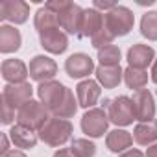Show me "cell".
I'll list each match as a JSON object with an SVG mask.
<instances>
[{
    "instance_id": "obj_2",
    "label": "cell",
    "mask_w": 157,
    "mask_h": 157,
    "mask_svg": "<svg viewBox=\"0 0 157 157\" xmlns=\"http://www.w3.org/2000/svg\"><path fill=\"white\" fill-rule=\"evenodd\" d=\"M72 131H74V128L68 120L50 117V120L39 131V139L43 142H46L48 146H63L72 137Z\"/></svg>"
},
{
    "instance_id": "obj_32",
    "label": "cell",
    "mask_w": 157,
    "mask_h": 157,
    "mask_svg": "<svg viewBox=\"0 0 157 157\" xmlns=\"http://www.w3.org/2000/svg\"><path fill=\"white\" fill-rule=\"evenodd\" d=\"M117 6L118 4H111V2H94V10H107V11H111Z\"/></svg>"
},
{
    "instance_id": "obj_22",
    "label": "cell",
    "mask_w": 157,
    "mask_h": 157,
    "mask_svg": "<svg viewBox=\"0 0 157 157\" xmlns=\"http://www.w3.org/2000/svg\"><path fill=\"white\" fill-rule=\"evenodd\" d=\"M35 30L41 33H46V32H54V30H59L61 28V22H59V17L52 11H48L46 8H41L37 13H35Z\"/></svg>"
},
{
    "instance_id": "obj_19",
    "label": "cell",
    "mask_w": 157,
    "mask_h": 157,
    "mask_svg": "<svg viewBox=\"0 0 157 157\" xmlns=\"http://www.w3.org/2000/svg\"><path fill=\"white\" fill-rule=\"evenodd\" d=\"M100 30H104V15L91 8V10H85L83 11V22H82V32L80 35L82 37H94Z\"/></svg>"
},
{
    "instance_id": "obj_3",
    "label": "cell",
    "mask_w": 157,
    "mask_h": 157,
    "mask_svg": "<svg viewBox=\"0 0 157 157\" xmlns=\"http://www.w3.org/2000/svg\"><path fill=\"white\" fill-rule=\"evenodd\" d=\"M50 120V111L41 104V102H35V100H30L24 107L19 109L17 113V124H22L30 129H37L41 131L43 126Z\"/></svg>"
},
{
    "instance_id": "obj_36",
    "label": "cell",
    "mask_w": 157,
    "mask_h": 157,
    "mask_svg": "<svg viewBox=\"0 0 157 157\" xmlns=\"http://www.w3.org/2000/svg\"><path fill=\"white\" fill-rule=\"evenodd\" d=\"M0 151H2V155L10 151V148H8V135L6 133H2V150H0Z\"/></svg>"
},
{
    "instance_id": "obj_4",
    "label": "cell",
    "mask_w": 157,
    "mask_h": 157,
    "mask_svg": "<svg viewBox=\"0 0 157 157\" xmlns=\"http://www.w3.org/2000/svg\"><path fill=\"white\" fill-rule=\"evenodd\" d=\"M109 122L117 126H129L135 120V111H133V102L128 96H117L109 102Z\"/></svg>"
},
{
    "instance_id": "obj_6",
    "label": "cell",
    "mask_w": 157,
    "mask_h": 157,
    "mask_svg": "<svg viewBox=\"0 0 157 157\" xmlns=\"http://www.w3.org/2000/svg\"><path fill=\"white\" fill-rule=\"evenodd\" d=\"M67 89H68V87H65L63 83L52 80V82L39 83V87H37V96H39V100H41V104L52 113V111L63 102V98H65V94H67Z\"/></svg>"
},
{
    "instance_id": "obj_17",
    "label": "cell",
    "mask_w": 157,
    "mask_h": 157,
    "mask_svg": "<svg viewBox=\"0 0 157 157\" xmlns=\"http://www.w3.org/2000/svg\"><path fill=\"white\" fill-rule=\"evenodd\" d=\"M10 139L11 142L17 146V148H22V150H30V148H35L37 144V133L22 124H15L11 129H10Z\"/></svg>"
},
{
    "instance_id": "obj_18",
    "label": "cell",
    "mask_w": 157,
    "mask_h": 157,
    "mask_svg": "<svg viewBox=\"0 0 157 157\" xmlns=\"http://www.w3.org/2000/svg\"><path fill=\"white\" fill-rule=\"evenodd\" d=\"M21 44H22V37L15 26H8V24L0 26V52L2 54L17 52Z\"/></svg>"
},
{
    "instance_id": "obj_34",
    "label": "cell",
    "mask_w": 157,
    "mask_h": 157,
    "mask_svg": "<svg viewBox=\"0 0 157 157\" xmlns=\"http://www.w3.org/2000/svg\"><path fill=\"white\" fill-rule=\"evenodd\" d=\"M120 157H146L142 151H139V150H126Z\"/></svg>"
},
{
    "instance_id": "obj_33",
    "label": "cell",
    "mask_w": 157,
    "mask_h": 157,
    "mask_svg": "<svg viewBox=\"0 0 157 157\" xmlns=\"http://www.w3.org/2000/svg\"><path fill=\"white\" fill-rule=\"evenodd\" d=\"M54 157H74V153L70 151V148H59L54 153Z\"/></svg>"
},
{
    "instance_id": "obj_21",
    "label": "cell",
    "mask_w": 157,
    "mask_h": 157,
    "mask_svg": "<svg viewBox=\"0 0 157 157\" xmlns=\"http://www.w3.org/2000/svg\"><path fill=\"white\" fill-rule=\"evenodd\" d=\"M133 139L140 146H150L157 140V120L139 122L133 129Z\"/></svg>"
},
{
    "instance_id": "obj_12",
    "label": "cell",
    "mask_w": 157,
    "mask_h": 157,
    "mask_svg": "<svg viewBox=\"0 0 157 157\" xmlns=\"http://www.w3.org/2000/svg\"><path fill=\"white\" fill-rule=\"evenodd\" d=\"M102 94V89H100V83L94 82V80H83L78 83L76 87V96H78V104L85 109H93V105L98 102Z\"/></svg>"
},
{
    "instance_id": "obj_7",
    "label": "cell",
    "mask_w": 157,
    "mask_h": 157,
    "mask_svg": "<svg viewBox=\"0 0 157 157\" xmlns=\"http://www.w3.org/2000/svg\"><path fill=\"white\" fill-rule=\"evenodd\" d=\"M30 78L39 83H44V82H52L54 76L57 74V65L52 57L48 56H35L32 61H30Z\"/></svg>"
},
{
    "instance_id": "obj_15",
    "label": "cell",
    "mask_w": 157,
    "mask_h": 157,
    "mask_svg": "<svg viewBox=\"0 0 157 157\" xmlns=\"http://www.w3.org/2000/svg\"><path fill=\"white\" fill-rule=\"evenodd\" d=\"M0 70H2V78L8 83H26V78L30 76L28 67L21 59H6Z\"/></svg>"
},
{
    "instance_id": "obj_26",
    "label": "cell",
    "mask_w": 157,
    "mask_h": 157,
    "mask_svg": "<svg viewBox=\"0 0 157 157\" xmlns=\"http://www.w3.org/2000/svg\"><path fill=\"white\" fill-rule=\"evenodd\" d=\"M140 33L150 41H157V11H148L142 15Z\"/></svg>"
},
{
    "instance_id": "obj_31",
    "label": "cell",
    "mask_w": 157,
    "mask_h": 157,
    "mask_svg": "<svg viewBox=\"0 0 157 157\" xmlns=\"http://www.w3.org/2000/svg\"><path fill=\"white\" fill-rule=\"evenodd\" d=\"M0 118H2V124H11L15 118V109L11 105H8L4 100H2V117Z\"/></svg>"
},
{
    "instance_id": "obj_20",
    "label": "cell",
    "mask_w": 157,
    "mask_h": 157,
    "mask_svg": "<svg viewBox=\"0 0 157 157\" xmlns=\"http://www.w3.org/2000/svg\"><path fill=\"white\" fill-rule=\"evenodd\" d=\"M94 72H96L98 83L104 89H115V87H118L120 82H122V78H124V72H122L120 65L118 67H102L100 65Z\"/></svg>"
},
{
    "instance_id": "obj_38",
    "label": "cell",
    "mask_w": 157,
    "mask_h": 157,
    "mask_svg": "<svg viewBox=\"0 0 157 157\" xmlns=\"http://www.w3.org/2000/svg\"><path fill=\"white\" fill-rule=\"evenodd\" d=\"M151 82L157 83V59L153 61V67H151Z\"/></svg>"
},
{
    "instance_id": "obj_23",
    "label": "cell",
    "mask_w": 157,
    "mask_h": 157,
    "mask_svg": "<svg viewBox=\"0 0 157 157\" xmlns=\"http://www.w3.org/2000/svg\"><path fill=\"white\" fill-rule=\"evenodd\" d=\"M131 142H133V137H131L126 129H113V131H109V135H107V139H105L107 148H109L111 151H115V153L128 150V148L131 146Z\"/></svg>"
},
{
    "instance_id": "obj_29",
    "label": "cell",
    "mask_w": 157,
    "mask_h": 157,
    "mask_svg": "<svg viewBox=\"0 0 157 157\" xmlns=\"http://www.w3.org/2000/svg\"><path fill=\"white\" fill-rule=\"evenodd\" d=\"M113 39H115V37H113V35H111V33H109L105 28H104V30H100V32H98V33H96V35H94L91 41H93V46H94V48L102 50V48L109 46V44L113 43Z\"/></svg>"
},
{
    "instance_id": "obj_11",
    "label": "cell",
    "mask_w": 157,
    "mask_h": 157,
    "mask_svg": "<svg viewBox=\"0 0 157 157\" xmlns=\"http://www.w3.org/2000/svg\"><path fill=\"white\" fill-rule=\"evenodd\" d=\"M65 70L70 78H85L89 74H93L94 70V61L91 59V56L87 54H72L67 61H65Z\"/></svg>"
},
{
    "instance_id": "obj_10",
    "label": "cell",
    "mask_w": 157,
    "mask_h": 157,
    "mask_svg": "<svg viewBox=\"0 0 157 157\" xmlns=\"http://www.w3.org/2000/svg\"><path fill=\"white\" fill-rule=\"evenodd\" d=\"M30 15V6L22 0H2L0 2V19L13 24H24Z\"/></svg>"
},
{
    "instance_id": "obj_25",
    "label": "cell",
    "mask_w": 157,
    "mask_h": 157,
    "mask_svg": "<svg viewBox=\"0 0 157 157\" xmlns=\"http://www.w3.org/2000/svg\"><path fill=\"white\" fill-rule=\"evenodd\" d=\"M78 100L74 98V93L70 91V89H67V94H65V98H63V102L52 111V115L54 117H57V118H70V117H74L76 115V111H78Z\"/></svg>"
},
{
    "instance_id": "obj_13",
    "label": "cell",
    "mask_w": 157,
    "mask_h": 157,
    "mask_svg": "<svg viewBox=\"0 0 157 157\" xmlns=\"http://www.w3.org/2000/svg\"><path fill=\"white\" fill-rule=\"evenodd\" d=\"M83 11H85V10H82L78 4L70 2V6H68L63 13L57 15V17H59V22H61V28H63L67 33H78V35H80V32H82V22H83Z\"/></svg>"
},
{
    "instance_id": "obj_1",
    "label": "cell",
    "mask_w": 157,
    "mask_h": 157,
    "mask_svg": "<svg viewBox=\"0 0 157 157\" xmlns=\"http://www.w3.org/2000/svg\"><path fill=\"white\" fill-rule=\"evenodd\" d=\"M133 24H135V15L126 6H117L115 10H111L104 15V28L113 37L128 35L133 30Z\"/></svg>"
},
{
    "instance_id": "obj_37",
    "label": "cell",
    "mask_w": 157,
    "mask_h": 157,
    "mask_svg": "<svg viewBox=\"0 0 157 157\" xmlns=\"http://www.w3.org/2000/svg\"><path fill=\"white\" fill-rule=\"evenodd\" d=\"M146 157H157V144H151L146 151Z\"/></svg>"
},
{
    "instance_id": "obj_35",
    "label": "cell",
    "mask_w": 157,
    "mask_h": 157,
    "mask_svg": "<svg viewBox=\"0 0 157 157\" xmlns=\"http://www.w3.org/2000/svg\"><path fill=\"white\" fill-rule=\"evenodd\" d=\"M2 157H26V153L24 151H21V150H10L8 153H4Z\"/></svg>"
},
{
    "instance_id": "obj_8",
    "label": "cell",
    "mask_w": 157,
    "mask_h": 157,
    "mask_svg": "<svg viewBox=\"0 0 157 157\" xmlns=\"http://www.w3.org/2000/svg\"><path fill=\"white\" fill-rule=\"evenodd\" d=\"M33 94V87L30 83H8L2 91V100L13 109L24 107Z\"/></svg>"
},
{
    "instance_id": "obj_9",
    "label": "cell",
    "mask_w": 157,
    "mask_h": 157,
    "mask_svg": "<svg viewBox=\"0 0 157 157\" xmlns=\"http://www.w3.org/2000/svg\"><path fill=\"white\" fill-rule=\"evenodd\" d=\"M133 102V111H135V120L139 122H151L155 117V102L153 94L148 89L137 91L131 98Z\"/></svg>"
},
{
    "instance_id": "obj_28",
    "label": "cell",
    "mask_w": 157,
    "mask_h": 157,
    "mask_svg": "<svg viewBox=\"0 0 157 157\" xmlns=\"http://www.w3.org/2000/svg\"><path fill=\"white\" fill-rule=\"evenodd\" d=\"M70 151L74 153V157H94L96 146L89 139H74L70 144Z\"/></svg>"
},
{
    "instance_id": "obj_16",
    "label": "cell",
    "mask_w": 157,
    "mask_h": 157,
    "mask_svg": "<svg viewBox=\"0 0 157 157\" xmlns=\"http://www.w3.org/2000/svg\"><path fill=\"white\" fill-rule=\"evenodd\" d=\"M39 41H41V46L44 50H48L50 54H63L68 48V37L61 30H54V32L41 33L39 35Z\"/></svg>"
},
{
    "instance_id": "obj_30",
    "label": "cell",
    "mask_w": 157,
    "mask_h": 157,
    "mask_svg": "<svg viewBox=\"0 0 157 157\" xmlns=\"http://www.w3.org/2000/svg\"><path fill=\"white\" fill-rule=\"evenodd\" d=\"M68 6H70V0H48V2L44 4V8H46L48 11L56 13V15L63 13Z\"/></svg>"
},
{
    "instance_id": "obj_14",
    "label": "cell",
    "mask_w": 157,
    "mask_h": 157,
    "mask_svg": "<svg viewBox=\"0 0 157 157\" xmlns=\"http://www.w3.org/2000/svg\"><path fill=\"white\" fill-rule=\"evenodd\" d=\"M155 61V50L151 48V46H148V44H140V43H137V44H133L129 50H128V63H129V67H133V68H140V70H144L150 63H153Z\"/></svg>"
},
{
    "instance_id": "obj_27",
    "label": "cell",
    "mask_w": 157,
    "mask_h": 157,
    "mask_svg": "<svg viewBox=\"0 0 157 157\" xmlns=\"http://www.w3.org/2000/svg\"><path fill=\"white\" fill-rule=\"evenodd\" d=\"M98 61L102 67H118L120 65V48L115 44H109V46L98 50Z\"/></svg>"
},
{
    "instance_id": "obj_5",
    "label": "cell",
    "mask_w": 157,
    "mask_h": 157,
    "mask_svg": "<svg viewBox=\"0 0 157 157\" xmlns=\"http://www.w3.org/2000/svg\"><path fill=\"white\" fill-rule=\"evenodd\" d=\"M107 126H109V115L104 109L93 107L82 117V129L85 135H89L93 139L102 137L107 131Z\"/></svg>"
},
{
    "instance_id": "obj_24",
    "label": "cell",
    "mask_w": 157,
    "mask_h": 157,
    "mask_svg": "<svg viewBox=\"0 0 157 157\" xmlns=\"http://www.w3.org/2000/svg\"><path fill=\"white\" fill-rule=\"evenodd\" d=\"M124 82L129 89H135L137 91H142L148 83V72L146 70H140V68H133V67H128L124 70Z\"/></svg>"
}]
</instances>
